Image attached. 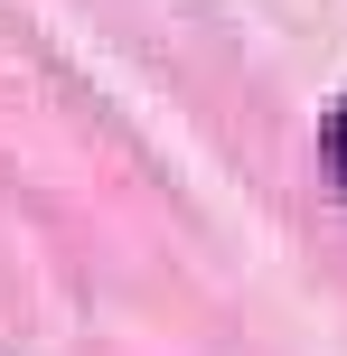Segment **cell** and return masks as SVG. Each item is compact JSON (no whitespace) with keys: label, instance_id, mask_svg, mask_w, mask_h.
Returning <instances> with one entry per match:
<instances>
[{"label":"cell","instance_id":"cell-1","mask_svg":"<svg viewBox=\"0 0 347 356\" xmlns=\"http://www.w3.org/2000/svg\"><path fill=\"white\" fill-rule=\"evenodd\" d=\"M319 150H329V178L347 188V104H329V122H319Z\"/></svg>","mask_w":347,"mask_h":356}]
</instances>
